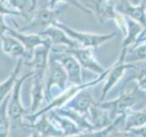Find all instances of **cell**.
<instances>
[{
  "label": "cell",
  "instance_id": "1",
  "mask_svg": "<svg viewBox=\"0 0 146 137\" xmlns=\"http://www.w3.org/2000/svg\"><path fill=\"white\" fill-rule=\"evenodd\" d=\"M108 71H109V68H106V70H105L103 73H102V74L98 75V77L96 78L95 80L88 81V82H83V83H81L80 85H75L74 84V86H71L70 88H68L67 90H64L61 94H59L58 97L54 98L53 100H50L48 106H46L44 109L41 110L40 112H34V113L30 114V115H29V116H26L25 118L27 119V120H29L31 122H33L39 115H41V114L47 113V112H48L50 111V110H54V109H57V108L64 106V105H65L68 102V100H70L73 97V96H74L78 92V91H80V90L84 89V88L92 87V86H94L96 84L100 83V81L104 80Z\"/></svg>",
  "mask_w": 146,
  "mask_h": 137
},
{
  "label": "cell",
  "instance_id": "2",
  "mask_svg": "<svg viewBox=\"0 0 146 137\" xmlns=\"http://www.w3.org/2000/svg\"><path fill=\"white\" fill-rule=\"evenodd\" d=\"M118 0H89L88 8H90L100 22L112 19L115 21L123 33H126V24L124 16L116 10Z\"/></svg>",
  "mask_w": 146,
  "mask_h": 137
},
{
  "label": "cell",
  "instance_id": "3",
  "mask_svg": "<svg viewBox=\"0 0 146 137\" xmlns=\"http://www.w3.org/2000/svg\"><path fill=\"white\" fill-rule=\"evenodd\" d=\"M52 25L65 31L71 39L76 40L80 45H81L82 48H90L93 49H97L102 44L112 39L116 36V32H112V33L110 34H92L78 31L71 29L70 27L67 26L64 23L59 22L58 20H55Z\"/></svg>",
  "mask_w": 146,
  "mask_h": 137
},
{
  "label": "cell",
  "instance_id": "4",
  "mask_svg": "<svg viewBox=\"0 0 146 137\" xmlns=\"http://www.w3.org/2000/svg\"><path fill=\"white\" fill-rule=\"evenodd\" d=\"M138 86L130 90H126L122 92L118 98L110 100V102H99V105L102 108L107 110L110 113V116L112 120L121 115L124 114L133 106L139 100Z\"/></svg>",
  "mask_w": 146,
  "mask_h": 137
},
{
  "label": "cell",
  "instance_id": "5",
  "mask_svg": "<svg viewBox=\"0 0 146 137\" xmlns=\"http://www.w3.org/2000/svg\"><path fill=\"white\" fill-rule=\"evenodd\" d=\"M50 56L63 66L68 75V80L75 85L83 83L82 81V71L81 65L78 59L67 50H58L56 48H51Z\"/></svg>",
  "mask_w": 146,
  "mask_h": 137
},
{
  "label": "cell",
  "instance_id": "6",
  "mask_svg": "<svg viewBox=\"0 0 146 137\" xmlns=\"http://www.w3.org/2000/svg\"><path fill=\"white\" fill-rule=\"evenodd\" d=\"M125 54H126V50H121L118 61L114 63L111 67L109 68V71L104 79L105 80L104 86L102 88V96H100V99L99 102H103L105 98H106V96L108 95V93L111 90L113 87L120 81L121 77L124 75V73L128 70H131V68H133L134 70L136 68V64L124 62Z\"/></svg>",
  "mask_w": 146,
  "mask_h": 137
},
{
  "label": "cell",
  "instance_id": "7",
  "mask_svg": "<svg viewBox=\"0 0 146 137\" xmlns=\"http://www.w3.org/2000/svg\"><path fill=\"white\" fill-rule=\"evenodd\" d=\"M48 76L46 81V90H45V98L49 102L51 100V89L54 86L58 87L61 90H65V85L68 80V75L65 70L58 61L55 59L50 58L48 61Z\"/></svg>",
  "mask_w": 146,
  "mask_h": 137
},
{
  "label": "cell",
  "instance_id": "8",
  "mask_svg": "<svg viewBox=\"0 0 146 137\" xmlns=\"http://www.w3.org/2000/svg\"><path fill=\"white\" fill-rule=\"evenodd\" d=\"M60 12V9L58 10L55 8H50L48 6L38 9L29 25L21 29L20 31H29L30 33L39 34L47 27L51 26L55 20H57V17Z\"/></svg>",
  "mask_w": 146,
  "mask_h": 137
},
{
  "label": "cell",
  "instance_id": "9",
  "mask_svg": "<svg viewBox=\"0 0 146 137\" xmlns=\"http://www.w3.org/2000/svg\"><path fill=\"white\" fill-rule=\"evenodd\" d=\"M34 74V71L32 70L29 73L23 75L19 80H17L15 86L11 91L10 99L8 102V115L10 118V121L13 122H20L21 118L24 116V114L29 113V110H26L22 106L20 102V90L21 87L24 83V81L27 78L32 77Z\"/></svg>",
  "mask_w": 146,
  "mask_h": 137
},
{
  "label": "cell",
  "instance_id": "10",
  "mask_svg": "<svg viewBox=\"0 0 146 137\" xmlns=\"http://www.w3.org/2000/svg\"><path fill=\"white\" fill-rule=\"evenodd\" d=\"M52 48V44H46L36 47L34 49L32 59L27 62V65L33 68V78L38 80H43L48 70L49 54Z\"/></svg>",
  "mask_w": 146,
  "mask_h": 137
},
{
  "label": "cell",
  "instance_id": "11",
  "mask_svg": "<svg viewBox=\"0 0 146 137\" xmlns=\"http://www.w3.org/2000/svg\"><path fill=\"white\" fill-rule=\"evenodd\" d=\"M67 50L70 53H71L74 56L78 61L80 62L82 68L90 70L98 75L103 73L106 68L100 64V62L95 58L93 53V49L90 48H73V49H68Z\"/></svg>",
  "mask_w": 146,
  "mask_h": 137
},
{
  "label": "cell",
  "instance_id": "12",
  "mask_svg": "<svg viewBox=\"0 0 146 137\" xmlns=\"http://www.w3.org/2000/svg\"><path fill=\"white\" fill-rule=\"evenodd\" d=\"M7 34H9L13 37H15L16 39L22 43L26 49V58L27 61H30L33 56L34 49L41 45H46V44H51L50 40L47 38V37L40 36L36 33H29V34H24L20 33V32L16 31L12 29H9Z\"/></svg>",
  "mask_w": 146,
  "mask_h": 137
},
{
  "label": "cell",
  "instance_id": "13",
  "mask_svg": "<svg viewBox=\"0 0 146 137\" xmlns=\"http://www.w3.org/2000/svg\"><path fill=\"white\" fill-rule=\"evenodd\" d=\"M116 10L136 22L140 23L146 29V9L144 5H132L129 0H118Z\"/></svg>",
  "mask_w": 146,
  "mask_h": 137
},
{
  "label": "cell",
  "instance_id": "14",
  "mask_svg": "<svg viewBox=\"0 0 146 137\" xmlns=\"http://www.w3.org/2000/svg\"><path fill=\"white\" fill-rule=\"evenodd\" d=\"M38 35L47 37L50 40L52 46L62 45V46H66L68 49H73V48H78L80 45L76 40L71 39L65 31L54 25L49 26L42 32H40Z\"/></svg>",
  "mask_w": 146,
  "mask_h": 137
},
{
  "label": "cell",
  "instance_id": "15",
  "mask_svg": "<svg viewBox=\"0 0 146 137\" xmlns=\"http://www.w3.org/2000/svg\"><path fill=\"white\" fill-rule=\"evenodd\" d=\"M90 88V87H88V88H84L78 91L65 104V106L88 115L90 108L95 103V100Z\"/></svg>",
  "mask_w": 146,
  "mask_h": 137
},
{
  "label": "cell",
  "instance_id": "16",
  "mask_svg": "<svg viewBox=\"0 0 146 137\" xmlns=\"http://www.w3.org/2000/svg\"><path fill=\"white\" fill-rule=\"evenodd\" d=\"M146 61V29H143L136 42L126 50L124 62L133 63Z\"/></svg>",
  "mask_w": 146,
  "mask_h": 137
},
{
  "label": "cell",
  "instance_id": "17",
  "mask_svg": "<svg viewBox=\"0 0 146 137\" xmlns=\"http://www.w3.org/2000/svg\"><path fill=\"white\" fill-rule=\"evenodd\" d=\"M27 126L33 129L38 134H39L40 136H45V137L63 136L62 132L60 130H58L53 124L52 122L49 120V118L46 115V113L39 115L33 122H31V124H27Z\"/></svg>",
  "mask_w": 146,
  "mask_h": 137
},
{
  "label": "cell",
  "instance_id": "18",
  "mask_svg": "<svg viewBox=\"0 0 146 137\" xmlns=\"http://www.w3.org/2000/svg\"><path fill=\"white\" fill-rule=\"evenodd\" d=\"M49 120L58 130L62 132L63 136H78L81 134V130L74 122L66 116L58 114L54 110L49 111Z\"/></svg>",
  "mask_w": 146,
  "mask_h": 137
},
{
  "label": "cell",
  "instance_id": "19",
  "mask_svg": "<svg viewBox=\"0 0 146 137\" xmlns=\"http://www.w3.org/2000/svg\"><path fill=\"white\" fill-rule=\"evenodd\" d=\"M54 111L58 112V114H60V115L68 117V119H70L72 122H74L76 123V125L81 130V134L93 131V126L90 123L87 114L75 111V110L68 108V107L65 106V105L62 107L54 109Z\"/></svg>",
  "mask_w": 146,
  "mask_h": 137
},
{
  "label": "cell",
  "instance_id": "20",
  "mask_svg": "<svg viewBox=\"0 0 146 137\" xmlns=\"http://www.w3.org/2000/svg\"><path fill=\"white\" fill-rule=\"evenodd\" d=\"M88 118L93 126V131L107 127L114 121L110 116L107 110L102 108L98 102H95L88 112Z\"/></svg>",
  "mask_w": 146,
  "mask_h": 137
},
{
  "label": "cell",
  "instance_id": "21",
  "mask_svg": "<svg viewBox=\"0 0 146 137\" xmlns=\"http://www.w3.org/2000/svg\"><path fill=\"white\" fill-rule=\"evenodd\" d=\"M2 44V50L8 56L13 58L22 57L25 59L26 58V49L17 39L9 34H5L0 37Z\"/></svg>",
  "mask_w": 146,
  "mask_h": 137
},
{
  "label": "cell",
  "instance_id": "22",
  "mask_svg": "<svg viewBox=\"0 0 146 137\" xmlns=\"http://www.w3.org/2000/svg\"><path fill=\"white\" fill-rule=\"evenodd\" d=\"M124 18L126 24V33L121 42V50H127L130 47H131L136 42L138 37L144 29L140 23L136 22L131 18L126 16H124Z\"/></svg>",
  "mask_w": 146,
  "mask_h": 137
},
{
  "label": "cell",
  "instance_id": "23",
  "mask_svg": "<svg viewBox=\"0 0 146 137\" xmlns=\"http://www.w3.org/2000/svg\"><path fill=\"white\" fill-rule=\"evenodd\" d=\"M23 61H24V59L22 57L18 58L16 66L13 68V70L10 73V76L8 77V79L3 81L2 83H0V103H1L2 100L7 97V95H8L12 91L14 86H15L16 82L17 80V78L18 73L20 71Z\"/></svg>",
  "mask_w": 146,
  "mask_h": 137
},
{
  "label": "cell",
  "instance_id": "24",
  "mask_svg": "<svg viewBox=\"0 0 146 137\" xmlns=\"http://www.w3.org/2000/svg\"><path fill=\"white\" fill-rule=\"evenodd\" d=\"M11 92L0 103V137H7L10 134V118L8 115V102Z\"/></svg>",
  "mask_w": 146,
  "mask_h": 137
},
{
  "label": "cell",
  "instance_id": "25",
  "mask_svg": "<svg viewBox=\"0 0 146 137\" xmlns=\"http://www.w3.org/2000/svg\"><path fill=\"white\" fill-rule=\"evenodd\" d=\"M124 129L127 130L132 127L143 126L146 124V109L143 111H131L130 109L124 114Z\"/></svg>",
  "mask_w": 146,
  "mask_h": 137
},
{
  "label": "cell",
  "instance_id": "26",
  "mask_svg": "<svg viewBox=\"0 0 146 137\" xmlns=\"http://www.w3.org/2000/svg\"><path fill=\"white\" fill-rule=\"evenodd\" d=\"M31 97H32V102H31V108L29 111L34 113L36 110L38 109L41 102L45 98V90H44V83L43 80H38L33 78V85H32L31 90Z\"/></svg>",
  "mask_w": 146,
  "mask_h": 137
},
{
  "label": "cell",
  "instance_id": "27",
  "mask_svg": "<svg viewBox=\"0 0 146 137\" xmlns=\"http://www.w3.org/2000/svg\"><path fill=\"white\" fill-rule=\"evenodd\" d=\"M13 9H16L21 13L23 17L27 18L29 14L31 13V1L30 0H4Z\"/></svg>",
  "mask_w": 146,
  "mask_h": 137
},
{
  "label": "cell",
  "instance_id": "28",
  "mask_svg": "<svg viewBox=\"0 0 146 137\" xmlns=\"http://www.w3.org/2000/svg\"><path fill=\"white\" fill-rule=\"evenodd\" d=\"M146 62V61H145ZM129 80H136L137 86L140 90L146 91V65L143 68H141L139 71L134 73L133 75L125 80V83ZM146 109V108H145Z\"/></svg>",
  "mask_w": 146,
  "mask_h": 137
},
{
  "label": "cell",
  "instance_id": "29",
  "mask_svg": "<svg viewBox=\"0 0 146 137\" xmlns=\"http://www.w3.org/2000/svg\"><path fill=\"white\" fill-rule=\"evenodd\" d=\"M114 136H141L146 137V124L138 127H132L130 129L117 132Z\"/></svg>",
  "mask_w": 146,
  "mask_h": 137
},
{
  "label": "cell",
  "instance_id": "30",
  "mask_svg": "<svg viewBox=\"0 0 146 137\" xmlns=\"http://www.w3.org/2000/svg\"><path fill=\"white\" fill-rule=\"evenodd\" d=\"M59 2H66V3H68V4H71L74 7H76L78 9H80V10L83 11V12H85L87 14H89V15H91V14H93L92 11H91L90 8L85 7L83 4H81L79 1V0H49V2L48 4V7H50V8H55L56 5L58 3H59Z\"/></svg>",
  "mask_w": 146,
  "mask_h": 137
},
{
  "label": "cell",
  "instance_id": "31",
  "mask_svg": "<svg viewBox=\"0 0 146 137\" xmlns=\"http://www.w3.org/2000/svg\"><path fill=\"white\" fill-rule=\"evenodd\" d=\"M0 15H8V16H22L20 12L16 9L7 7L4 0H0Z\"/></svg>",
  "mask_w": 146,
  "mask_h": 137
},
{
  "label": "cell",
  "instance_id": "32",
  "mask_svg": "<svg viewBox=\"0 0 146 137\" xmlns=\"http://www.w3.org/2000/svg\"><path fill=\"white\" fill-rule=\"evenodd\" d=\"M4 17H5L4 15H0V37L7 34L9 29H10V27L6 24V22H5Z\"/></svg>",
  "mask_w": 146,
  "mask_h": 137
},
{
  "label": "cell",
  "instance_id": "33",
  "mask_svg": "<svg viewBox=\"0 0 146 137\" xmlns=\"http://www.w3.org/2000/svg\"><path fill=\"white\" fill-rule=\"evenodd\" d=\"M31 1V9L30 11H34V9L36 8V3H38V0H30Z\"/></svg>",
  "mask_w": 146,
  "mask_h": 137
},
{
  "label": "cell",
  "instance_id": "34",
  "mask_svg": "<svg viewBox=\"0 0 146 137\" xmlns=\"http://www.w3.org/2000/svg\"><path fill=\"white\" fill-rule=\"evenodd\" d=\"M132 5H140L141 0H129Z\"/></svg>",
  "mask_w": 146,
  "mask_h": 137
},
{
  "label": "cell",
  "instance_id": "35",
  "mask_svg": "<svg viewBox=\"0 0 146 137\" xmlns=\"http://www.w3.org/2000/svg\"><path fill=\"white\" fill-rule=\"evenodd\" d=\"M79 1L81 3V4H83L84 6L85 5H87V7H88V2H89V0H79ZM86 7V6H85Z\"/></svg>",
  "mask_w": 146,
  "mask_h": 137
}]
</instances>
